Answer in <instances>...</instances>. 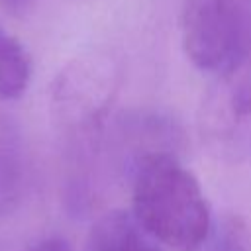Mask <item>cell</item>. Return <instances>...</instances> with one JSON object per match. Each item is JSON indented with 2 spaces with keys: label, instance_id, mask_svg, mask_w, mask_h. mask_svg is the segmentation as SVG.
<instances>
[{
  "label": "cell",
  "instance_id": "6da1fadb",
  "mask_svg": "<svg viewBox=\"0 0 251 251\" xmlns=\"http://www.w3.org/2000/svg\"><path fill=\"white\" fill-rule=\"evenodd\" d=\"M133 218L176 251H198L212 231L208 200L196 176L169 153H147L133 176Z\"/></svg>",
  "mask_w": 251,
  "mask_h": 251
},
{
  "label": "cell",
  "instance_id": "7a4b0ae2",
  "mask_svg": "<svg viewBox=\"0 0 251 251\" xmlns=\"http://www.w3.org/2000/svg\"><path fill=\"white\" fill-rule=\"evenodd\" d=\"M186 57L212 75H233L251 59V0H184Z\"/></svg>",
  "mask_w": 251,
  "mask_h": 251
},
{
  "label": "cell",
  "instance_id": "3957f363",
  "mask_svg": "<svg viewBox=\"0 0 251 251\" xmlns=\"http://www.w3.org/2000/svg\"><path fill=\"white\" fill-rule=\"evenodd\" d=\"M120 67L106 53H86L69 61L51 86V108L71 127H88L110 110L118 86Z\"/></svg>",
  "mask_w": 251,
  "mask_h": 251
},
{
  "label": "cell",
  "instance_id": "277c9868",
  "mask_svg": "<svg viewBox=\"0 0 251 251\" xmlns=\"http://www.w3.org/2000/svg\"><path fill=\"white\" fill-rule=\"evenodd\" d=\"M86 251H161V247L135 222L133 214L114 210L92 226Z\"/></svg>",
  "mask_w": 251,
  "mask_h": 251
},
{
  "label": "cell",
  "instance_id": "5b68a950",
  "mask_svg": "<svg viewBox=\"0 0 251 251\" xmlns=\"http://www.w3.org/2000/svg\"><path fill=\"white\" fill-rule=\"evenodd\" d=\"M25 175L24 137L18 122L0 112V208L14 204Z\"/></svg>",
  "mask_w": 251,
  "mask_h": 251
},
{
  "label": "cell",
  "instance_id": "8992f818",
  "mask_svg": "<svg viewBox=\"0 0 251 251\" xmlns=\"http://www.w3.org/2000/svg\"><path fill=\"white\" fill-rule=\"evenodd\" d=\"M31 78V59L25 47L0 24V100L20 98Z\"/></svg>",
  "mask_w": 251,
  "mask_h": 251
},
{
  "label": "cell",
  "instance_id": "52a82bcc",
  "mask_svg": "<svg viewBox=\"0 0 251 251\" xmlns=\"http://www.w3.org/2000/svg\"><path fill=\"white\" fill-rule=\"evenodd\" d=\"M204 247L206 251H251V231L241 218L229 216L210 231Z\"/></svg>",
  "mask_w": 251,
  "mask_h": 251
},
{
  "label": "cell",
  "instance_id": "ba28073f",
  "mask_svg": "<svg viewBox=\"0 0 251 251\" xmlns=\"http://www.w3.org/2000/svg\"><path fill=\"white\" fill-rule=\"evenodd\" d=\"M25 251H73L71 243L61 237H45L35 243H31Z\"/></svg>",
  "mask_w": 251,
  "mask_h": 251
},
{
  "label": "cell",
  "instance_id": "9c48e42d",
  "mask_svg": "<svg viewBox=\"0 0 251 251\" xmlns=\"http://www.w3.org/2000/svg\"><path fill=\"white\" fill-rule=\"evenodd\" d=\"M31 2H33V0H0V6L8 8V10H12V12H22V10H25Z\"/></svg>",
  "mask_w": 251,
  "mask_h": 251
}]
</instances>
